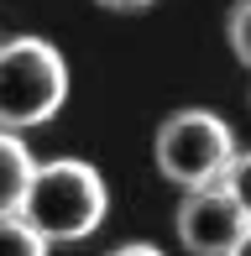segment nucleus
<instances>
[{
	"label": "nucleus",
	"instance_id": "nucleus-1",
	"mask_svg": "<svg viewBox=\"0 0 251 256\" xmlns=\"http://www.w3.org/2000/svg\"><path fill=\"white\" fill-rule=\"evenodd\" d=\"M105 178H100L89 162L78 157H58V162H42L26 183V199H21L16 214L37 230L48 246H68V240H84L89 230H100L105 220Z\"/></svg>",
	"mask_w": 251,
	"mask_h": 256
},
{
	"label": "nucleus",
	"instance_id": "nucleus-2",
	"mask_svg": "<svg viewBox=\"0 0 251 256\" xmlns=\"http://www.w3.org/2000/svg\"><path fill=\"white\" fill-rule=\"evenodd\" d=\"M68 63L48 37H10L0 48V131H26L63 110Z\"/></svg>",
	"mask_w": 251,
	"mask_h": 256
},
{
	"label": "nucleus",
	"instance_id": "nucleus-3",
	"mask_svg": "<svg viewBox=\"0 0 251 256\" xmlns=\"http://www.w3.org/2000/svg\"><path fill=\"white\" fill-rule=\"evenodd\" d=\"M152 157H157V172L178 188L188 194L214 188V183H225V172L236 162V136L214 110H178L157 126Z\"/></svg>",
	"mask_w": 251,
	"mask_h": 256
},
{
	"label": "nucleus",
	"instance_id": "nucleus-4",
	"mask_svg": "<svg viewBox=\"0 0 251 256\" xmlns=\"http://www.w3.org/2000/svg\"><path fill=\"white\" fill-rule=\"evenodd\" d=\"M251 230L246 209L230 199L225 183L214 188H194L184 209H178V240L194 251V256H230V246Z\"/></svg>",
	"mask_w": 251,
	"mask_h": 256
},
{
	"label": "nucleus",
	"instance_id": "nucleus-5",
	"mask_svg": "<svg viewBox=\"0 0 251 256\" xmlns=\"http://www.w3.org/2000/svg\"><path fill=\"white\" fill-rule=\"evenodd\" d=\"M32 172H37V162H32L26 142H21L16 131H0V220L21 209V199H26V183H32Z\"/></svg>",
	"mask_w": 251,
	"mask_h": 256
},
{
	"label": "nucleus",
	"instance_id": "nucleus-6",
	"mask_svg": "<svg viewBox=\"0 0 251 256\" xmlns=\"http://www.w3.org/2000/svg\"><path fill=\"white\" fill-rule=\"evenodd\" d=\"M48 251H52V246H48V240H42L21 214H6V220H0V256H48Z\"/></svg>",
	"mask_w": 251,
	"mask_h": 256
},
{
	"label": "nucleus",
	"instance_id": "nucleus-7",
	"mask_svg": "<svg viewBox=\"0 0 251 256\" xmlns=\"http://www.w3.org/2000/svg\"><path fill=\"white\" fill-rule=\"evenodd\" d=\"M230 48H236V58H241V63L251 68V0H236L230 6Z\"/></svg>",
	"mask_w": 251,
	"mask_h": 256
},
{
	"label": "nucleus",
	"instance_id": "nucleus-8",
	"mask_svg": "<svg viewBox=\"0 0 251 256\" xmlns=\"http://www.w3.org/2000/svg\"><path fill=\"white\" fill-rule=\"evenodd\" d=\"M225 188H230V199L246 209V220H251V152H236L230 162V172H225Z\"/></svg>",
	"mask_w": 251,
	"mask_h": 256
},
{
	"label": "nucleus",
	"instance_id": "nucleus-9",
	"mask_svg": "<svg viewBox=\"0 0 251 256\" xmlns=\"http://www.w3.org/2000/svg\"><path fill=\"white\" fill-rule=\"evenodd\" d=\"M110 256H162V251H157L152 240H131V246H116Z\"/></svg>",
	"mask_w": 251,
	"mask_h": 256
},
{
	"label": "nucleus",
	"instance_id": "nucleus-10",
	"mask_svg": "<svg viewBox=\"0 0 251 256\" xmlns=\"http://www.w3.org/2000/svg\"><path fill=\"white\" fill-rule=\"evenodd\" d=\"M94 6H105V10H146L152 0H94Z\"/></svg>",
	"mask_w": 251,
	"mask_h": 256
},
{
	"label": "nucleus",
	"instance_id": "nucleus-11",
	"mask_svg": "<svg viewBox=\"0 0 251 256\" xmlns=\"http://www.w3.org/2000/svg\"><path fill=\"white\" fill-rule=\"evenodd\" d=\"M230 256H251V230H246V236H241V240L230 246Z\"/></svg>",
	"mask_w": 251,
	"mask_h": 256
}]
</instances>
